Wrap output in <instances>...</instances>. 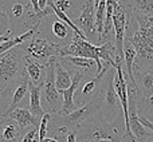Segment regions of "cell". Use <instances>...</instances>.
<instances>
[{
    "label": "cell",
    "mask_w": 153,
    "mask_h": 142,
    "mask_svg": "<svg viewBox=\"0 0 153 142\" xmlns=\"http://www.w3.org/2000/svg\"><path fill=\"white\" fill-rule=\"evenodd\" d=\"M22 46L12 48L4 54H0V86L4 90L8 84L22 81L27 75Z\"/></svg>",
    "instance_id": "obj_1"
},
{
    "label": "cell",
    "mask_w": 153,
    "mask_h": 142,
    "mask_svg": "<svg viewBox=\"0 0 153 142\" xmlns=\"http://www.w3.org/2000/svg\"><path fill=\"white\" fill-rule=\"evenodd\" d=\"M117 71L110 70L109 76H103L101 82V87L98 90V98H100V113L101 115L108 121L109 124L114 122L116 119H120V107L122 110L121 102H120L118 94L114 87V76ZM124 114V113H122Z\"/></svg>",
    "instance_id": "obj_2"
},
{
    "label": "cell",
    "mask_w": 153,
    "mask_h": 142,
    "mask_svg": "<svg viewBox=\"0 0 153 142\" xmlns=\"http://www.w3.org/2000/svg\"><path fill=\"white\" fill-rule=\"evenodd\" d=\"M137 51L134 63L136 71L153 67V27H138L132 36H126Z\"/></svg>",
    "instance_id": "obj_3"
},
{
    "label": "cell",
    "mask_w": 153,
    "mask_h": 142,
    "mask_svg": "<svg viewBox=\"0 0 153 142\" xmlns=\"http://www.w3.org/2000/svg\"><path fill=\"white\" fill-rule=\"evenodd\" d=\"M65 56H82V58L93 59L97 63V74L103 72V69H105L102 66L98 46L93 44L91 42L83 39L76 34H74V36L71 38V42L63 44V47H62L61 58H65Z\"/></svg>",
    "instance_id": "obj_4"
},
{
    "label": "cell",
    "mask_w": 153,
    "mask_h": 142,
    "mask_svg": "<svg viewBox=\"0 0 153 142\" xmlns=\"http://www.w3.org/2000/svg\"><path fill=\"white\" fill-rule=\"evenodd\" d=\"M55 64H56V56L48 59L46 63V81L45 87H43L42 99L45 101L46 106L48 107V113L61 114L62 107H63V97H61V92L56 89L55 84Z\"/></svg>",
    "instance_id": "obj_5"
},
{
    "label": "cell",
    "mask_w": 153,
    "mask_h": 142,
    "mask_svg": "<svg viewBox=\"0 0 153 142\" xmlns=\"http://www.w3.org/2000/svg\"><path fill=\"white\" fill-rule=\"evenodd\" d=\"M95 0H85L81 7V13L75 19V24L82 32L86 35L89 42H94L95 39L100 42V35L97 36V24H95Z\"/></svg>",
    "instance_id": "obj_6"
},
{
    "label": "cell",
    "mask_w": 153,
    "mask_h": 142,
    "mask_svg": "<svg viewBox=\"0 0 153 142\" xmlns=\"http://www.w3.org/2000/svg\"><path fill=\"white\" fill-rule=\"evenodd\" d=\"M63 44L54 43L47 40L46 38H39L35 35L32 39H30L27 44V55L31 56L32 59H43V58H53V56H61V51Z\"/></svg>",
    "instance_id": "obj_7"
},
{
    "label": "cell",
    "mask_w": 153,
    "mask_h": 142,
    "mask_svg": "<svg viewBox=\"0 0 153 142\" xmlns=\"http://www.w3.org/2000/svg\"><path fill=\"white\" fill-rule=\"evenodd\" d=\"M73 83L69 89L66 90H61V94L63 97V107H62V111H61V115H69L70 113H73L74 110H76L75 107V92H76V89L79 87V83L83 79L85 74L79 70H73Z\"/></svg>",
    "instance_id": "obj_8"
},
{
    "label": "cell",
    "mask_w": 153,
    "mask_h": 142,
    "mask_svg": "<svg viewBox=\"0 0 153 142\" xmlns=\"http://www.w3.org/2000/svg\"><path fill=\"white\" fill-rule=\"evenodd\" d=\"M1 118L13 119V121L19 125V127H20L22 130H23L26 126H30V125H32L34 127H38V129H39V125H40V119L36 118V117L31 113L30 109H26V107H16L13 111L8 113L7 115L1 117Z\"/></svg>",
    "instance_id": "obj_9"
},
{
    "label": "cell",
    "mask_w": 153,
    "mask_h": 142,
    "mask_svg": "<svg viewBox=\"0 0 153 142\" xmlns=\"http://www.w3.org/2000/svg\"><path fill=\"white\" fill-rule=\"evenodd\" d=\"M111 70V69H110ZM108 72H102V74H97V76L95 78H91L89 79V81H86L81 86V90H79V97L78 99H75V106L79 105V106H83L86 105L87 102H89V98L90 97H95V90H97V87H101V82H102L103 79V75ZM100 90V89H98Z\"/></svg>",
    "instance_id": "obj_10"
},
{
    "label": "cell",
    "mask_w": 153,
    "mask_h": 142,
    "mask_svg": "<svg viewBox=\"0 0 153 142\" xmlns=\"http://www.w3.org/2000/svg\"><path fill=\"white\" fill-rule=\"evenodd\" d=\"M45 87V83L43 84H34L31 81H30V101H28V106L31 113L34 114L36 118H39L42 121V118L45 117L46 113H43L42 109V89Z\"/></svg>",
    "instance_id": "obj_11"
},
{
    "label": "cell",
    "mask_w": 153,
    "mask_h": 142,
    "mask_svg": "<svg viewBox=\"0 0 153 142\" xmlns=\"http://www.w3.org/2000/svg\"><path fill=\"white\" fill-rule=\"evenodd\" d=\"M134 76L136 82L138 86V91H140L141 98H149L153 95V67L148 70L143 71H136Z\"/></svg>",
    "instance_id": "obj_12"
},
{
    "label": "cell",
    "mask_w": 153,
    "mask_h": 142,
    "mask_svg": "<svg viewBox=\"0 0 153 142\" xmlns=\"http://www.w3.org/2000/svg\"><path fill=\"white\" fill-rule=\"evenodd\" d=\"M24 62H26V72H27V75H28L30 81L34 84H36V86L45 83L46 66H42V64L34 62L31 56H28V55L24 56Z\"/></svg>",
    "instance_id": "obj_13"
},
{
    "label": "cell",
    "mask_w": 153,
    "mask_h": 142,
    "mask_svg": "<svg viewBox=\"0 0 153 142\" xmlns=\"http://www.w3.org/2000/svg\"><path fill=\"white\" fill-rule=\"evenodd\" d=\"M27 92H30V78H28V75H26V78L22 79V81L19 82V84L16 86L15 91H13V94H12V98H11L10 107H8V110L5 111L1 117H5L8 113H11V111L15 110L16 106L26 98Z\"/></svg>",
    "instance_id": "obj_14"
},
{
    "label": "cell",
    "mask_w": 153,
    "mask_h": 142,
    "mask_svg": "<svg viewBox=\"0 0 153 142\" xmlns=\"http://www.w3.org/2000/svg\"><path fill=\"white\" fill-rule=\"evenodd\" d=\"M73 83V72L70 70L62 67V62L58 59L56 56V64H55V84L56 89L61 90H66L71 86Z\"/></svg>",
    "instance_id": "obj_15"
},
{
    "label": "cell",
    "mask_w": 153,
    "mask_h": 142,
    "mask_svg": "<svg viewBox=\"0 0 153 142\" xmlns=\"http://www.w3.org/2000/svg\"><path fill=\"white\" fill-rule=\"evenodd\" d=\"M1 142H16L20 135V127L16 122L8 121V118H1Z\"/></svg>",
    "instance_id": "obj_16"
},
{
    "label": "cell",
    "mask_w": 153,
    "mask_h": 142,
    "mask_svg": "<svg viewBox=\"0 0 153 142\" xmlns=\"http://www.w3.org/2000/svg\"><path fill=\"white\" fill-rule=\"evenodd\" d=\"M132 11L153 16V0H126Z\"/></svg>",
    "instance_id": "obj_17"
},
{
    "label": "cell",
    "mask_w": 153,
    "mask_h": 142,
    "mask_svg": "<svg viewBox=\"0 0 153 142\" xmlns=\"http://www.w3.org/2000/svg\"><path fill=\"white\" fill-rule=\"evenodd\" d=\"M51 30H53L54 36H56L61 40H66L67 38H69L71 27H70L69 24H66L65 21H62L61 19H58V20L53 21V27H51Z\"/></svg>",
    "instance_id": "obj_18"
},
{
    "label": "cell",
    "mask_w": 153,
    "mask_h": 142,
    "mask_svg": "<svg viewBox=\"0 0 153 142\" xmlns=\"http://www.w3.org/2000/svg\"><path fill=\"white\" fill-rule=\"evenodd\" d=\"M141 109V111H138L140 115H145L149 119L153 117V95L149 98H141L138 99V110Z\"/></svg>",
    "instance_id": "obj_19"
},
{
    "label": "cell",
    "mask_w": 153,
    "mask_h": 142,
    "mask_svg": "<svg viewBox=\"0 0 153 142\" xmlns=\"http://www.w3.org/2000/svg\"><path fill=\"white\" fill-rule=\"evenodd\" d=\"M65 61L66 62H70L73 66L75 67H81V69H91L94 66V62L93 59H89V58H82V56H65Z\"/></svg>",
    "instance_id": "obj_20"
},
{
    "label": "cell",
    "mask_w": 153,
    "mask_h": 142,
    "mask_svg": "<svg viewBox=\"0 0 153 142\" xmlns=\"http://www.w3.org/2000/svg\"><path fill=\"white\" fill-rule=\"evenodd\" d=\"M27 11H28V5H24L23 3H15V4L11 7V12H10V20L13 19V20H18V19H22L23 16H26Z\"/></svg>",
    "instance_id": "obj_21"
},
{
    "label": "cell",
    "mask_w": 153,
    "mask_h": 142,
    "mask_svg": "<svg viewBox=\"0 0 153 142\" xmlns=\"http://www.w3.org/2000/svg\"><path fill=\"white\" fill-rule=\"evenodd\" d=\"M51 119V113H46L45 117L42 118L39 125V142H43L47 138V129H48V122Z\"/></svg>",
    "instance_id": "obj_22"
},
{
    "label": "cell",
    "mask_w": 153,
    "mask_h": 142,
    "mask_svg": "<svg viewBox=\"0 0 153 142\" xmlns=\"http://www.w3.org/2000/svg\"><path fill=\"white\" fill-rule=\"evenodd\" d=\"M39 141V129L38 127H34L32 130H30L23 138H22V142H36Z\"/></svg>",
    "instance_id": "obj_23"
},
{
    "label": "cell",
    "mask_w": 153,
    "mask_h": 142,
    "mask_svg": "<svg viewBox=\"0 0 153 142\" xmlns=\"http://www.w3.org/2000/svg\"><path fill=\"white\" fill-rule=\"evenodd\" d=\"M54 4H55L56 8L61 10L62 12H67V11L73 7L74 1H73V0H54Z\"/></svg>",
    "instance_id": "obj_24"
},
{
    "label": "cell",
    "mask_w": 153,
    "mask_h": 142,
    "mask_svg": "<svg viewBox=\"0 0 153 142\" xmlns=\"http://www.w3.org/2000/svg\"><path fill=\"white\" fill-rule=\"evenodd\" d=\"M138 115H140V114H138ZM140 121H141V124H143L144 126H145L146 129L149 130V132H152V133H153V122L148 118V117H145V115H140Z\"/></svg>",
    "instance_id": "obj_25"
},
{
    "label": "cell",
    "mask_w": 153,
    "mask_h": 142,
    "mask_svg": "<svg viewBox=\"0 0 153 142\" xmlns=\"http://www.w3.org/2000/svg\"><path fill=\"white\" fill-rule=\"evenodd\" d=\"M30 4H31L32 10H34L36 13L42 12V10H40V7H39V0H30Z\"/></svg>",
    "instance_id": "obj_26"
},
{
    "label": "cell",
    "mask_w": 153,
    "mask_h": 142,
    "mask_svg": "<svg viewBox=\"0 0 153 142\" xmlns=\"http://www.w3.org/2000/svg\"><path fill=\"white\" fill-rule=\"evenodd\" d=\"M48 5V0H39V7L42 11H45Z\"/></svg>",
    "instance_id": "obj_27"
},
{
    "label": "cell",
    "mask_w": 153,
    "mask_h": 142,
    "mask_svg": "<svg viewBox=\"0 0 153 142\" xmlns=\"http://www.w3.org/2000/svg\"><path fill=\"white\" fill-rule=\"evenodd\" d=\"M43 142H61V141H59L58 137H54V138H48V137H47Z\"/></svg>",
    "instance_id": "obj_28"
},
{
    "label": "cell",
    "mask_w": 153,
    "mask_h": 142,
    "mask_svg": "<svg viewBox=\"0 0 153 142\" xmlns=\"http://www.w3.org/2000/svg\"><path fill=\"white\" fill-rule=\"evenodd\" d=\"M98 142H113V141H108V140H102V141H98Z\"/></svg>",
    "instance_id": "obj_29"
},
{
    "label": "cell",
    "mask_w": 153,
    "mask_h": 142,
    "mask_svg": "<svg viewBox=\"0 0 153 142\" xmlns=\"http://www.w3.org/2000/svg\"><path fill=\"white\" fill-rule=\"evenodd\" d=\"M36 142H39V141H36Z\"/></svg>",
    "instance_id": "obj_30"
}]
</instances>
